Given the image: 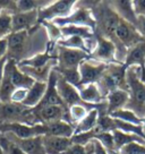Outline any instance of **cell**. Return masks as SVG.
Returning a JSON list of instances; mask_svg holds the SVG:
<instances>
[{
  "label": "cell",
  "mask_w": 145,
  "mask_h": 154,
  "mask_svg": "<svg viewBox=\"0 0 145 154\" xmlns=\"http://www.w3.org/2000/svg\"><path fill=\"white\" fill-rule=\"evenodd\" d=\"M134 10L137 17H145V0H136L133 1Z\"/></svg>",
  "instance_id": "obj_36"
},
{
  "label": "cell",
  "mask_w": 145,
  "mask_h": 154,
  "mask_svg": "<svg viewBox=\"0 0 145 154\" xmlns=\"http://www.w3.org/2000/svg\"><path fill=\"white\" fill-rule=\"evenodd\" d=\"M0 154H5V153H4V151H2V149H1V147H0Z\"/></svg>",
  "instance_id": "obj_44"
},
{
  "label": "cell",
  "mask_w": 145,
  "mask_h": 154,
  "mask_svg": "<svg viewBox=\"0 0 145 154\" xmlns=\"http://www.w3.org/2000/svg\"><path fill=\"white\" fill-rule=\"evenodd\" d=\"M97 140L101 145L106 149V151L109 154H116V147H115V140H113V135L110 131H103L95 135V138Z\"/></svg>",
  "instance_id": "obj_32"
},
{
  "label": "cell",
  "mask_w": 145,
  "mask_h": 154,
  "mask_svg": "<svg viewBox=\"0 0 145 154\" xmlns=\"http://www.w3.org/2000/svg\"><path fill=\"white\" fill-rule=\"evenodd\" d=\"M108 5L110 6L119 18L125 20L129 24L134 25L136 27L137 24V16L134 10V5L131 0H119V1H108Z\"/></svg>",
  "instance_id": "obj_17"
},
{
  "label": "cell",
  "mask_w": 145,
  "mask_h": 154,
  "mask_svg": "<svg viewBox=\"0 0 145 154\" xmlns=\"http://www.w3.org/2000/svg\"><path fill=\"white\" fill-rule=\"evenodd\" d=\"M113 135V140H115V147H116V153L121 149L124 147L125 145L131 144V143H140V144L145 145V140L140 137L138 135L131 134V133H125L122 130H113L111 131Z\"/></svg>",
  "instance_id": "obj_26"
},
{
  "label": "cell",
  "mask_w": 145,
  "mask_h": 154,
  "mask_svg": "<svg viewBox=\"0 0 145 154\" xmlns=\"http://www.w3.org/2000/svg\"><path fill=\"white\" fill-rule=\"evenodd\" d=\"M7 60H8V57H5L4 59L0 60V84L2 82V78H4V74H5V66L7 63Z\"/></svg>",
  "instance_id": "obj_41"
},
{
  "label": "cell",
  "mask_w": 145,
  "mask_h": 154,
  "mask_svg": "<svg viewBox=\"0 0 145 154\" xmlns=\"http://www.w3.org/2000/svg\"><path fill=\"white\" fill-rule=\"evenodd\" d=\"M27 91L29 90H25V88H16L11 95V101L15 103H23V101L25 100V97L27 95Z\"/></svg>",
  "instance_id": "obj_35"
},
{
  "label": "cell",
  "mask_w": 145,
  "mask_h": 154,
  "mask_svg": "<svg viewBox=\"0 0 145 154\" xmlns=\"http://www.w3.org/2000/svg\"><path fill=\"white\" fill-rule=\"evenodd\" d=\"M126 69L122 63H110L102 74L97 85L101 91L102 95L106 97L110 92L117 88H122L128 91L126 83Z\"/></svg>",
  "instance_id": "obj_4"
},
{
  "label": "cell",
  "mask_w": 145,
  "mask_h": 154,
  "mask_svg": "<svg viewBox=\"0 0 145 154\" xmlns=\"http://www.w3.org/2000/svg\"><path fill=\"white\" fill-rule=\"evenodd\" d=\"M2 135H6L10 140H13L15 144L18 145L20 149L24 152V154H47L43 145V136H36V137H32V138L20 140L11 134Z\"/></svg>",
  "instance_id": "obj_15"
},
{
  "label": "cell",
  "mask_w": 145,
  "mask_h": 154,
  "mask_svg": "<svg viewBox=\"0 0 145 154\" xmlns=\"http://www.w3.org/2000/svg\"><path fill=\"white\" fill-rule=\"evenodd\" d=\"M79 96L82 101L90 106H97L106 101V97L102 95L100 88L97 84H86L77 86Z\"/></svg>",
  "instance_id": "obj_20"
},
{
  "label": "cell",
  "mask_w": 145,
  "mask_h": 154,
  "mask_svg": "<svg viewBox=\"0 0 145 154\" xmlns=\"http://www.w3.org/2000/svg\"><path fill=\"white\" fill-rule=\"evenodd\" d=\"M33 111L36 120L41 125H49L60 120H66L68 113V109L63 106H36Z\"/></svg>",
  "instance_id": "obj_10"
},
{
  "label": "cell",
  "mask_w": 145,
  "mask_h": 154,
  "mask_svg": "<svg viewBox=\"0 0 145 154\" xmlns=\"http://www.w3.org/2000/svg\"><path fill=\"white\" fill-rule=\"evenodd\" d=\"M13 33V14L7 10L0 11V40L7 38Z\"/></svg>",
  "instance_id": "obj_29"
},
{
  "label": "cell",
  "mask_w": 145,
  "mask_h": 154,
  "mask_svg": "<svg viewBox=\"0 0 145 154\" xmlns=\"http://www.w3.org/2000/svg\"><path fill=\"white\" fill-rule=\"evenodd\" d=\"M5 75L9 77L10 82L15 86V88L29 90L35 83L33 78H31L29 75H26L25 72L20 70L17 66V63L13 59L7 60V63L5 66Z\"/></svg>",
  "instance_id": "obj_12"
},
{
  "label": "cell",
  "mask_w": 145,
  "mask_h": 154,
  "mask_svg": "<svg viewBox=\"0 0 145 154\" xmlns=\"http://www.w3.org/2000/svg\"><path fill=\"white\" fill-rule=\"evenodd\" d=\"M126 83L129 93V100L125 109L133 111L140 119L145 118V81L143 69L131 66L126 69Z\"/></svg>",
  "instance_id": "obj_2"
},
{
  "label": "cell",
  "mask_w": 145,
  "mask_h": 154,
  "mask_svg": "<svg viewBox=\"0 0 145 154\" xmlns=\"http://www.w3.org/2000/svg\"><path fill=\"white\" fill-rule=\"evenodd\" d=\"M72 144L70 138L51 136V135L43 136V145L47 154H63Z\"/></svg>",
  "instance_id": "obj_21"
},
{
  "label": "cell",
  "mask_w": 145,
  "mask_h": 154,
  "mask_svg": "<svg viewBox=\"0 0 145 154\" xmlns=\"http://www.w3.org/2000/svg\"><path fill=\"white\" fill-rule=\"evenodd\" d=\"M7 53H8V41H7V38L0 40V60L7 57Z\"/></svg>",
  "instance_id": "obj_39"
},
{
  "label": "cell",
  "mask_w": 145,
  "mask_h": 154,
  "mask_svg": "<svg viewBox=\"0 0 145 154\" xmlns=\"http://www.w3.org/2000/svg\"><path fill=\"white\" fill-rule=\"evenodd\" d=\"M99 134L97 129L92 130V131H87V133H82V134H74L72 136V144L82 145V146H86L88 143H91L94 138L95 135Z\"/></svg>",
  "instance_id": "obj_34"
},
{
  "label": "cell",
  "mask_w": 145,
  "mask_h": 154,
  "mask_svg": "<svg viewBox=\"0 0 145 154\" xmlns=\"http://www.w3.org/2000/svg\"><path fill=\"white\" fill-rule=\"evenodd\" d=\"M103 103V102H102ZM102 103L97 104V106H86V104H76L70 108H68V113H67V119L66 121L70 122L72 125L76 126L82 120L83 118L87 115V112L91 109H99L101 106Z\"/></svg>",
  "instance_id": "obj_25"
},
{
  "label": "cell",
  "mask_w": 145,
  "mask_h": 154,
  "mask_svg": "<svg viewBox=\"0 0 145 154\" xmlns=\"http://www.w3.org/2000/svg\"><path fill=\"white\" fill-rule=\"evenodd\" d=\"M85 149H86V154H95L94 153V144H93V140L85 146Z\"/></svg>",
  "instance_id": "obj_42"
},
{
  "label": "cell",
  "mask_w": 145,
  "mask_h": 154,
  "mask_svg": "<svg viewBox=\"0 0 145 154\" xmlns=\"http://www.w3.org/2000/svg\"><path fill=\"white\" fill-rule=\"evenodd\" d=\"M47 91V83L43 82H35L32 85L31 88L27 91V95L23 101V106H27L29 109H34L40 104V102L42 101L44 94Z\"/></svg>",
  "instance_id": "obj_22"
},
{
  "label": "cell",
  "mask_w": 145,
  "mask_h": 154,
  "mask_svg": "<svg viewBox=\"0 0 145 154\" xmlns=\"http://www.w3.org/2000/svg\"><path fill=\"white\" fill-rule=\"evenodd\" d=\"M52 23L58 27H63L67 25H75V26H86L95 29L97 23L93 17L92 10L82 8V7H75V9L72 14L63 17V18H56L52 20Z\"/></svg>",
  "instance_id": "obj_5"
},
{
  "label": "cell",
  "mask_w": 145,
  "mask_h": 154,
  "mask_svg": "<svg viewBox=\"0 0 145 154\" xmlns=\"http://www.w3.org/2000/svg\"><path fill=\"white\" fill-rule=\"evenodd\" d=\"M57 90H58L59 96L61 97L63 102V106L67 109L76 104H86L82 101L77 87L68 83L66 79H63L59 74L58 81H57ZM86 106H90V104H86Z\"/></svg>",
  "instance_id": "obj_11"
},
{
  "label": "cell",
  "mask_w": 145,
  "mask_h": 154,
  "mask_svg": "<svg viewBox=\"0 0 145 154\" xmlns=\"http://www.w3.org/2000/svg\"><path fill=\"white\" fill-rule=\"evenodd\" d=\"M0 147L5 154H24L18 145L15 144L13 140H10L6 135L2 134H0Z\"/></svg>",
  "instance_id": "obj_33"
},
{
  "label": "cell",
  "mask_w": 145,
  "mask_h": 154,
  "mask_svg": "<svg viewBox=\"0 0 145 154\" xmlns=\"http://www.w3.org/2000/svg\"><path fill=\"white\" fill-rule=\"evenodd\" d=\"M106 67H108V65L97 63L90 58L85 59L84 61H82V63L79 65V68H78L81 82L77 86L86 85V84H97L99 79L101 78L102 74L106 69Z\"/></svg>",
  "instance_id": "obj_9"
},
{
  "label": "cell",
  "mask_w": 145,
  "mask_h": 154,
  "mask_svg": "<svg viewBox=\"0 0 145 154\" xmlns=\"http://www.w3.org/2000/svg\"><path fill=\"white\" fill-rule=\"evenodd\" d=\"M97 43L95 49L93 50L91 54L88 56L90 59L94 61L104 65H110V63H119L117 61V47L110 40L97 36Z\"/></svg>",
  "instance_id": "obj_7"
},
{
  "label": "cell",
  "mask_w": 145,
  "mask_h": 154,
  "mask_svg": "<svg viewBox=\"0 0 145 154\" xmlns=\"http://www.w3.org/2000/svg\"><path fill=\"white\" fill-rule=\"evenodd\" d=\"M63 154H86V149L82 145L72 144Z\"/></svg>",
  "instance_id": "obj_37"
},
{
  "label": "cell",
  "mask_w": 145,
  "mask_h": 154,
  "mask_svg": "<svg viewBox=\"0 0 145 154\" xmlns=\"http://www.w3.org/2000/svg\"><path fill=\"white\" fill-rule=\"evenodd\" d=\"M75 0H59L39 10V22H52L56 18H63L72 14L75 9Z\"/></svg>",
  "instance_id": "obj_6"
},
{
  "label": "cell",
  "mask_w": 145,
  "mask_h": 154,
  "mask_svg": "<svg viewBox=\"0 0 145 154\" xmlns=\"http://www.w3.org/2000/svg\"><path fill=\"white\" fill-rule=\"evenodd\" d=\"M7 57L8 59L15 60L16 63L45 52L51 43L48 33L41 23L29 31L11 33L7 38Z\"/></svg>",
  "instance_id": "obj_1"
},
{
  "label": "cell",
  "mask_w": 145,
  "mask_h": 154,
  "mask_svg": "<svg viewBox=\"0 0 145 154\" xmlns=\"http://www.w3.org/2000/svg\"><path fill=\"white\" fill-rule=\"evenodd\" d=\"M129 100V93L122 88H117L115 91L110 92L106 97V112L110 116L111 113L120 109H125Z\"/></svg>",
  "instance_id": "obj_19"
},
{
  "label": "cell",
  "mask_w": 145,
  "mask_h": 154,
  "mask_svg": "<svg viewBox=\"0 0 145 154\" xmlns=\"http://www.w3.org/2000/svg\"><path fill=\"white\" fill-rule=\"evenodd\" d=\"M99 118H100V113L97 109H91L87 112V115L75 126V134H82V133L94 130L97 127Z\"/></svg>",
  "instance_id": "obj_24"
},
{
  "label": "cell",
  "mask_w": 145,
  "mask_h": 154,
  "mask_svg": "<svg viewBox=\"0 0 145 154\" xmlns=\"http://www.w3.org/2000/svg\"><path fill=\"white\" fill-rule=\"evenodd\" d=\"M61 38H68V36H81L83 38H90L94 36L95 33L92 29L86 26H75V25H67L63 27H59Z\"/></svg>",
  "instance_id": "obj_27"
},
{
  "label": "cell",
  "mask_w": 145,
  "mask_h": 154,
  "mask_svg": "<svg viewBox=\"0 0 145 154\" xmlns=\"http://www.w3.org/2000/svg\"><path fill=\"white\" fill-rule=\"evenodd\" d=\"M0 124H24L34 126L39 122L33 109H29L22 103L7 102L0 103Z\"/></svg>",
  "instance_id": "obj_3"
},
{
  "label": "cell",
  "mask_w": 145,
  "mask_h": 154,
  "mask_svg": "<svg viewBox=\"0 0 145 154\" xmlns=\"http://www.w3.org/2000/svg\"><path fill=\"white\" fill-rule=\"evenodd\" d=\"M39 24L38 10L26 11V13H16L13 15V33L29 31Z\"/></svg>",
  "instance_id": "obj_14"
},
{
  "label": "cell",
  "mask_w": 145,
  "mask_h": 154,
  "mask_svg": "<svg viewBox=\"0 0 145 154\" xmlns=\"http://www.w3.org/2000/svg\"><path fill=\"white\" fill-rule=\"evenodd\" d=\"M0 134H11L17 138L25 140L36 136H44L45 128L44 125L41 124L34 126L24 124H0Z\"/></svg>",
  "instance_id": "obj_8"
},
{
  "label": "cell",
  "mask_w": 145,
  "mask_h": 154,
  "mask_svg": "<svg viewBox=\"0 0 145 154\" xmlns=\"http://www.w3.org/2000/svg\"><path fill=\"white\" fill-rule=\"evenodd\" d=\"M110 117L116 118V119H118V120L131 124V125L142 126V127H143V120L140 119L133 111L128 110V109H120V110H118V111H116V112L111 113Z\"/></svg>",
  "instance_id": "obj_30"
},
{
  "label": "cell",
  "mask_w": 145,
  "mask_h": 154,
  "mask_svg": "<svg viewBox=\"0 0 145 154\" xmlns=\"http://www.w3.org/2000/svg\"><path fill=\"white\" fill-rule=\"evenodd\" d=\"M93 144H94V153L95 154H109L97 140H93Z\"/></svg>",
  "instance_id": "obj_40"
},
{
  "label": "cell",
  "mask_w": 145,
  "mask_h": 154,
  "mask_svg": "<svg viewBox=\"0 0 145 154\" xmlns=\"http://www.w3.org/2000/svg\"><path fill=\"white\" fill-rule=\"evenodd\" d=\"M124 66L126 68L131 67V66H137L140 67L143 70L145 68V38L140 41L135 45L127 49Z\"/></svg>",
  "instance_id": "obj_18"
},
{
  "label": "cell",
  "mask_w": 145,
  "mask_h": 154,
  "mask_svg": "<svg viewBox=\"0 0 145 154\" xmlns=\"http://www.w3.org/2000/svg\"><path fill=\"white\" fill-rule=\"evenodd\" d=\"M52 4L51 0H20L17 1V13L41 10Z\"/></svg>",
  "instance_id": "obj_28"
},
{
  "label": "cell",
  "mask_w": 145,
  "mask_h": 154,
  "mask_svg": "<svg viewBox=\"0 0 145 154\" xmlns=\"http://www.w3.org/2000/svg\"><path fill=\"white\" fill-rule=\"evenodd\" d=\"M116 154H117V153H116Z\"/></svg>",
  "instance_id": "obj_45"
},
{
  "label": "cell",
  "mask_w": 145,
  "mask_h": 154,
  "mask_svg": "<svg viewBox=\"0 0 145 154\" xmlns=\"http://www.w3.org/2000/svg\"><path fill=\"white\" fill-rule=\"evenodd\" d=\"M57 81H58V72L54 69L51 70L50 76L47 82V91L44 94L42 101L40 102L38 106H63L61 97L59 96L58 90H57ZM66 108V106H65Z\"/></svg>",
  "instance_id": "obj_16"
},
{
  "label": "cell",
  "mask_w": 145,
  "mask_h": 154,
  "mask_svg": "<svg viewBox=\"0 0 145 154\" xmlns=\"http://www.w3.org/2000/svg\"><path fill=\"white\" fill-rule=\"evenodd\" d=\"M136 29L142 35V38H145V17H137V24Z\"/></svg>",
  "instance_id": "obj_38"
},
{
  "label": "cell",
  "mask_w": 145,
  "mask_h": 154,
  "mask_svg": "<svg viewBox=\"0 0 145 154\" xmlns=\"http://www.w3.org/2000/svg\"><path fill=\"white\" fill-rule=\"evenodd\" d=\"M143 79H145V68H144V70H143Z\"/></svg>",
  "instance_id": "obj_43"
},
{
  "label": "cell",
  "mask_w": 145,
  "mask_h": 154,
  "mask_svg": "<svg viewBox=\"0 0 145 154\" xmlns=\"http://www.w3.org/2000/svg\"><path fill=\"white\" fill-rule=\"evenodd\" d=\"M58 45L65 47L69 49H76V50H82L87 53L86 45H85V38L81 36H68V38H61L57 42ZM88 54V53H87Z\"/></svg>",
  "instance_id": "obj_31"
},
{
  "label": "cell",
  "mask_w": 145,
  "mask_h": 154,
  "mask_svg": "<svg viewBox=\"0 0 145 154\" xmlns=\"http://www.w3.org/2000/svg\"><path fill=\"white\" fill-rule=\"evenodd\" d=\"M44 128H45V135H51V136L72 138V136L75 134V126L66 120H60L49 125H44Z\"/></svg>",
  "instance_id": "obj_23"
},
{
  "label": "cell",
  "mask_w": 145,
  "mask_h": 154,
  "mask_svg": "<svg viewBox=\"0 0 145 154\" xmlns=\"http://www.w3.org/2000/svg\"><path fill=\"white\" fill-rule=\"evenodd\" d=\"M116 36L119 41V43L126 50L133 47V45H135L136 43H138L142 40H144L134 25L129 24V23H127L122 19H120L119 25L117 27Z\"/></svg>",
  "instance_id": "obj_13"
}]
</instances>
